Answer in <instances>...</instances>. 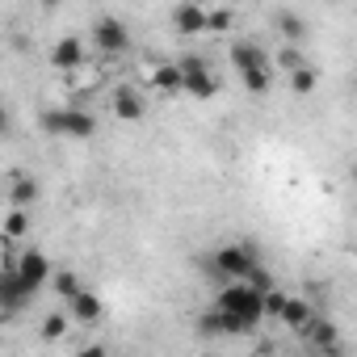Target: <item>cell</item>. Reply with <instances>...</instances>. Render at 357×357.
Here are the masks:
<instances>
[{"label":"cell","instance_id":"cell-16","mask_svg":"<svg viewBox=\"0 0 357 357\" xmlns=\"http://www.w3.org/2000/svg\"><path fill=\"white\" fill-rule=\"evenodd\" d=\"M151 80H155V89H164V93H185V72H181V63H164V68H155Z\"/></svg>","mask_w":357,"mask_h":357},{"label":"cell","instance_id":"cell-22","mask_svg":"<svg viewBox=\"0 0 357 357\" xmlns=\"http://www.w3.org/2000/svg\"><path fill=\"white\" fill-rule=\"evenodd\" d=\"M26 227H30L26 211H9V219H5V240H17V236H26Z\"/></svg>","mask_w":357,"mask_h":357},{"label":"cell","instance_id":"cell-3","mask_svg":"<svg viewBox=\"0 0 357 357\" xmlns=\"http://www.w3.org/2000/svg\"><path fill=\"white\" fill-rule=\"evenodd\" d=\"M257 269H261V261H257L252 244H223V248L206 261V273L227 278V282H248Z\"/></svg>","mask_w":357,"mask_h":357},{"label":"cell","instance_id":"cell-24","mask_svg":"<svg viewBox=\"0 0 357 357\" xmlns=\"http://www.w3.org/2000/svg\"><path fill=\"white\" fill-rule=\"evenodd\" d=\"M290 89H294V93H311V89H315V72H311V68L294 72V76H290Z\"/></svg>","mask_w":357,"mask_h":357},{"label":"cell","instance_id":"cell-23","mask_svg":"<svg viewBox=\"0 0 357 357\" xmlns=\"http://www.w3.org/2000/svg\"><path fill=\"white\" fill-rule=\"evenodd\" d=\"M286 303H290V294L273 286V290L265 294V315H273V319H282V311H286Z\"/></svg>","mask_w":357,"mask_h":357},{"label":"cell","instance_id":"cell-1","mask_svg":"<svg viewBox=\"0 0 357 357\" xmlns=\"http://www.w3.org/2000/svg\"><path fill=\"white\" fill-rule=\"evenodd\" d=\"M215 307L223 311V315H231L236 324H244L248 332L265 319V290H257L252 282H227L223 290H219V298H215Z\"/></svg>","mask_w":357,"mask_h":357},{"label":"cell","instance_id":"cell-6","mask_svg":"<svg viewBox=\"0 0 357 357\" xmlns=\"http://www.w3.org/2000/svg\"><path fill=\"white\" fill-rule=\"evenodd\" d=\"M181 72H185V93H190V97H198V101H211V97L219 93V80L211 76V63H206V59H198V55H185V59H181Z\"/></svg>","mask_w":357,"mask_h":357},{"label":"cell","instance_id":"cell-14","mask_svg":"<svg viewBox=\"0 0 357 357\" xmlns=\"http://www.w3.org/2000/svg\"><path fill=\"white\" fill-rule=\"evenodd\" d=\"M273 22H278V34L286 38V47H298V43L307 38V22H303L298 13H290V9H282V13H278Z\"/></svg>","mask_w":357,"mask_h":357},{"label":"cell","instance_id":"cell-15","mask_svg":"<svg viewBox=\"0 0 357 357\" xmlns=\"http://www.w3.org/2000/svg\"><path fill=\"white\" fill-rule=\"evenodd\" d=\"M198 336H206V340H215V336H231V319H227L219 307H211L206 315H198Z\"/></svg>","mask_w":357,"mask_h":357},{"label":"cell","instance_id":"cell-18","mask_svg":"<svg viewBox=\"0 0 357 357\" xmlns=\"http://www.w3.org/2000/svg\"><path fill=\"white\" fill-rule=\"evenodd\" d=\"M51 282H55L59 298H68V303H72V298H76V294L84 290V286H80V278H76L72 269H55V278H51Z\"/></svg>","mask_w":357,"mask_h":357},{"label":"cell","instance_id":"cell-2","mask_svg":"<svg viewBox=\"0 0 357 357\" xmlns=\"http://www.w3.org/2000/svg\"><path fill=\"white\" fill-rule=\"evenodd\" d=\"M231 68L240 72L248 93H265L269 89V51H261L257 43H231Z\"/></svg>","mask_w":357,"mask_h":357},{"label":"cell","instance_id":"cell-10","mask_svg":"<svg viewBox=\"0 0 357 357\" xmlns=\"http://www.w3.org/2000/svg\"><path fill=\"white\" fill-rule=\"evenodd\" d=\"M51 63H55V68H63V72L80 68V63H84V43H80L76 34H63V38L55 43V51H51Z\"/></svg>","mask_w":357,"mask_h":357},{"label":"cell","instance_id":"cell-26","mask_svg":"<svg viewBox=\"0 0 357 357\" xmlns=\"http://www.w3.org/2000/svg\"><path fill=\"white\" fill-rule=\"evenodd\" d=\"M76 357H109V353H105V344H84Z\"/></svg>","mask_w":357,"mask_h":357},{"label":"cell","instance_id":"cell-25","mask_svg":"<svg viewBox=\"0 0 357 357\" xmlns=\"http://www.w3.org/2000/svg\"><path fill=\"white\" fill-rule=\"evenodd\" d=\"M211 30H231V13L227 9H215L211 13Z\"/></svg>","mask_w":357,"mask_h":357},{"label":"cell","instance_id":"cell-9","mask_svg":"<svg viewBox=\"0 0 357 357\" xmlns=\"http://www.w3.org/2000/svg\"><path fill=\"white\" fill-rule=\"evenodd\" d=\"M172 26L181 34H206L211 30V13L202 5H176L172 9Z\"/></svg>","mask_w":357,"mask_h":357},{"label":"cell","instance_id":"cell-21","mask_svg":"<svg viewBox=\"0 0 357 357\" xmlns=\"http://www.w3.org/2000/svg\"><path fill=\"white\" fill-rule=\"evenodd\" d=\"M278 63H282V72H290V76L307 68V59L298 55V47H282V51H278Z\"/></svg>","mask_w":357,"mask_h":357},{"label":"cell","instance_id":"cell-5","mask_svg":"<svg viewBox=\"0 0 357 357\" xmlns=\"http://www.w3.org/2000/svg\"><path fill=\"white\" fill-rule=\"evenodd\" d=\"M93 47L101 51V55H122L126 47H130V34H126V26L118 22V17H109V13H101L97 22H93Z\"/></svg>","mask_w":357,"mask_h":357},{"label":"cell","instance_id":"cell-20","mask_svg":"<svg viewBox=\"0 0 357 357\" xmlns=\"http://www.w3.org/2000/svg\"><path fill=\"white\" fill-rule=\"evenodd\" d=\"M38 336H43V340H59V336H68V315H47L43 328H38Z\"/></svg>","mask_w":357,"mask_h":357},{"label":"cell","instance_id":"cell-13","mask_svg":"<svg viewBox=\"0 0 357 357\" xmlns=\"http://www.w3.org/2000/svg\"><path fill=\"white\" fill-rule=\"evenodd\" d=\"M282 324H286V328H294V332H307V328L315 324L311 303H307V298H290V303H286V311H282Z\"/></svg>","mask_w":357,"mask_h":357},{"label":"cell","instance_id":"cell-27","mask_svg":"<svg viewBox=\"0 0 357 357\" xmlns=\"http://www.w3.org/2000/svg\"><path fill=\"white\" fill-rule=\"evenodd\" d=\"M353 176H357V168H353Z\"/></svg>","mask_w":357,"mask_h":357},{"label":"cell","instance_id":"cell-7","mask_svg":"<svg viewBox=\"0 0 357 357\" xmlns=\"http://www.w3.org/2000/svg\"><path fill=\"white\" fill-rule=\"evenodd\" d=\"M30 298H34L30 286L17 278V257H9L5 261V273H0V303H5V315H17Z\"/></svg>","mask_w":357,"mask_h":357},{"label":"cell","instance_id":"cell-19","mask_svg":"<svg viewBox=\"0 0 357 357\" xmlns=\"http://www.w3.org/2000/svg\"><path fill=\"white\" fill-rule=\"evenodd\" d=\"M303 336H311V340H315V344H324V349H332V344H336V328H332L328 319H315Z\"/></svg>","mask_w":357,"mask_h":357},{"label":"cell","instance_id":"cell-11","mask_svg":"<svg viewBox=\"0 0 357 357\" xmlns=\"http://www.w3.org/2000/svg\"><path fill=\"white\" fill-rule=\"evenodd\" d=\"M143 109H147V105H143V97H139L130 84H122V89L114 93V114H118L122 122H139V118H143Z\"/></svg>","mask_w":357,"mask_h":357},{"label":"cell","instance_id":"cell-8","mask_svg":"<svg viewBox=\"0 0 357 357\" xmlns=\"http://www.w3.org/2000/svg\"><path fill=\"white\" fill-rule=\"evenodd\" d=\"M17 278L30 286V294H38L51 278H55V269H51V261H47V252H38V248H26L22 257H17Z\"/></svg>","mask_w":357,"mask_h":357},{"label":"cell","instance_id":"cell-12","mask_svg":"<svg viewBox=\"0 0 357 357\" xmlns=\"http://www.w3.org/2000/svg\"><path fill=\"white\" fill-rule=\"evenodd\" d=\"M68 311H72V315H76L80 324H97V319L105 315V303H101V298H97L93 290H80V294H76V298L68 303Z\"/></svg>","mask_w":357,"mask_h":357},{"label":"cell","instance_id":"cell-4","mask_svg":"<svg viewBox=\"0 0 357 357\" xmlns=\"http://www.w3.org/2000/svg\"><path fill=\"white\" fill-rule=\"evenodd\" d=\"M38 126L47 135H59V139H89L97 135V118L89 109H76V105H63V109H47L38 118Z\"/></svg>","mask_w":357,"mask_h":357},{"label":"cell","instance_id":"cell-17","mask_svg":"<svg viewBox=\"0 0 357 357\" xmlns=\"http://www.w3.org/2000/svg\"><path fill=\"white\" fill-rule=\"evenodd\" d=\"M9 202H13V211H26L30 202H38V181H30V176H17L13 190H9Z\"/></svg>","mask_w":357,"mask_h":357}]
</instances>
